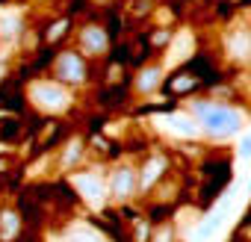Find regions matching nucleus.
Wrapping results in <instances>:
<instances>
[{
	"instance_id": "obj_8",
	"label": "nucleus",
	"mask_w": 251,
	"mask_h": 242,
	"mask_svg": "<svg viewBox=\"0 0 251 242\" xmlns=\"http://www.w3.org/2000/svg\"><path fill=\"white\" fill-rule=\"evenodd\" d=\"M160 80H163V68H160V65H148V68H142V71L136 74L133 89H136L139 95H151V92L160 86Z\"/></svg>"
},
{
	"instance_id": "obj_2",
	"label": "nucleus",
	"mask_w": 251,
	"mask_h": 242,
	"mask_svg": "<svg viewBox=\"0 0 251 242\" xmlns=\"http://www.w3.org/2000/svg\"><path fill=\"white\" fill-rule=\"evenodd\" d=\"M27 97H30V103H33L39 112H48V115L65 112V109L71 106V92H68V86L53 83V80H36V83H30Z\"/></svg>"
},
{
	"instance_id": "obj_5",
	"label": "nucleus",
	"mask_w": 251,
	"mask_h": 242,
	"mask_svg": "<svg viewBox=\"0 0 251 242\" xmlns=\"http://www.w3.org/2000/svg\"><path fill=\"white\" fill-rule=\"evenodd\" d=\"M80 48H83L89 56H100V53L109 48V36H106L100 27H83V33H80Z\"/></svg>"
},
{
	"instance_id": "obj_7",
	"label": "nucleus",
	"mask_w": 251,
	"mask_h": 242,
	"mask_svg": "<svg viewBox=\"0 0 251 242\" xmlns=\"http://www.w3.org/2000/svg\"><path fill=\"white\" fill-rule=\"evenodd\" d=\"M74 186H77V189L92 201V204H98V201L103 198V192H106V183H103L98 174H80V177L74 180Z\"/></svg>"
},
{
	"instance_id": "obj_16",
	"label": "nucleus",
	"mask_w": 251,
	"mask_h": 242,
	"mask_svg": "<svg viewBox=\"0 0 251 242\" xmlns=\"http://www.w3.org/2000/svg\"><path fill=\"white\" fill-rule=\"evenodd\" d=\"M151 42H154V45H166V42H169V33H166V30H157V33L151 36Z\"/></svg>"
},
{
	"instance_id": "obj_1",
	"label": "nucleus",
	"mask_w": 251,
	"mask_h": 242,
	"mask_svg": "<svg viewBox=\"0 0 251 242\" xmlns=\"http://www.w3.org/2000/svg\"><path fill=\"white\" fill-rule=\"evenodd\" d=\"M189 109H192V115L198 118V124L210 136L225 139V136L239 133V127H242V115L236 109H230V106H222V103H213V100H192Z\"/></svg>"
},
{
	"instance_id": "obj_4",
	"label": "nucleus",
	"mask_w": 251,
	"mask_h": 242,
	"mask_svg": "<svg viewBox=\"0 0 251 242\" xmlns=\"http://www.w3.org/2000/svg\"><path fill=\"white\" fill-rule=\"evenodd\" d=\"M109 195L115 201H127L133 198V192L139 189V171L133 166H118L112 174H109V183H106Z\"/></svg>"
},
{
	"instance_id": "obj_15",
	"label": "nucleus",
	"mask_w": 251,
	"mask_h": 242,
	"mask_svg": "<svg viewBox=\"0 0 251 242\" xmlns=\"http://www.w3.org/2000/svg\"><path fill=\"white\" fill-rule=\"evenodd\" d=\"M172 124H175V130H183V133H189V130H192V124H189L186 118H172Z\"/></svg>"
},
{
	"instance_id": "obj_3",
	"label": "nucleus",
	"mask_w": 251,
	"mask_h": 242,
	"mask_svg": "<svg viewBox=\"0 0 251 242\" xmlns=\"http://www.w3.org/2000/svg\"><path fill=\"white\" fill-rule=\"evenodd\" d=\"M53 74L62 86H83L86 83V62L74 50H62L53 62Z\"/></svg>"
},
{
	"instance_id": "obj_13",
	"label": "nucleus",
	"mask_w": 251,
	"mask_h": 242,
	"mask_svg": "<svg viewBox=\"0 0 251 242\" xmlns=\"http://www.w3.org/2000/svg\"><path fill=\"white\" fill-rule=\"evenodd\" d=\"M230 50L236 53V59H245L251 53V39L248 36H233L230 39Z\"/></svg>"
},
{
	"instance_id": "obj_18",
	"label": "nucleus",
	"mask_w": 251,
	"mask_h": 242,
	"mask_svg": "<svg viewBox=\"0 0 251 242\" xmlns=\"http://www.w3.org/2000/svg\"><path fill=\"white\" fill-rule=\"evenodd\" d=\"M3 74H6V65H3V62H0V80H3Z\"/></svg>"
},
{
	"instance_id": "obj_6",
	"label": "nucleus",
	"mask_w": 251,
	"mask_h": 242,
	"mask_svg": "<svg viewBox=\"0 0 251 242\" xmlns=\"http://www.w3.org/2000/svg\"><path fill=\"white\" fill-rule=\"evenodd\" d=\"M166 166H169V163H166V157H163V154L151 157V160L145 163V169L139 171V186H142V189H151V186H154V183H157V180L163 177Z\"/></svg>"
},
{
	"instance_id": "obj_9",
	"label": "nucleus",
	"mask_w": 251,
	"mask_h": 242,
	"mask_svg": "<svg viewBox=\"0 0 251 242\" xmlns=\"http://www.w3.org/2000/svg\"><path fill=\"white\" fill-rule=\"evenodd\" d=\"M21 230V218L15 210H3L0 213V236L3 239H15V233Z\"/></svg>"
},
{
	"instance_id": "obj_17",
	"label": "nucleus",
	"mask_w": 251,
	"mask_h": 242,
	"mask_svg": "<svg viewBox=\"0 0 251 242\" xmlns=\"http://www.w3.org/2000/svg\"><path fill=\"white\" fill-rule=\"evenodd\" d=\"M239 151H242L245 157H251V136H245V139L239 142Z\"/></svg>"
},
{
	"instance_id": "obj_12",
	"label": "nucleus",
	"mask_w": 251,
	"mask_h": 242,
	"mask_svg": "<svg viewBox=\"0 0 251 242\" xmlns=\"http://www.w3.org/2000/svg\"><path fill=\"white\" fill-rule=\"evenodd\" d=\"M151 242H175V224L172 221H163L151 230Z\"/></svg>"
},
{
	"instance_id": "obj_11",
	"label": "nucleus",
	"mask_w": 251,
	"mask_h": 242,
	"mask_svg": "<svg viewBox=\"0 0 251 242\" xmlns=\"http://www.w3.org/2000/svg\"><path fill=\"white\" fill-rule=\"evenodd\" d=\"M198 86V80L192 77V74H175L172 80H169V92H189V89H195Z\"/></svg>"
},
{
	"instance_id": "obj_10",
	"label": "nucleus",
	"mask_w": 251,
	"mask_h": 242,
	"mask_svg": "<svg viewBox=\"0 0 251 242\" xmlns=\"http://www.w3.org/2000/svg\"><path fill=\"white\" fill-rule=\"evenodd\" d=\"M83 139H71L68 145H65V154H62V160H59V166L62 169H74L80 160H83Z\"/></svg>"
},
{
	"instance_id": "obj_14",
	"label": "nucleus",
	"mask_w": 251,
	"mask_h": 242,
	"mask_svg": "<svg viewBox=\"0 0 251 242\" xmlns=\"http://www.w3.org/2000/svg\"><path fill=\"white\" fill-rule=\"evenodd\" d=\"M65 30H68V21H65V18H62V21H56V24L48 30V42H56L59 36H65Z\"/></svg>"
}]
</instances>
